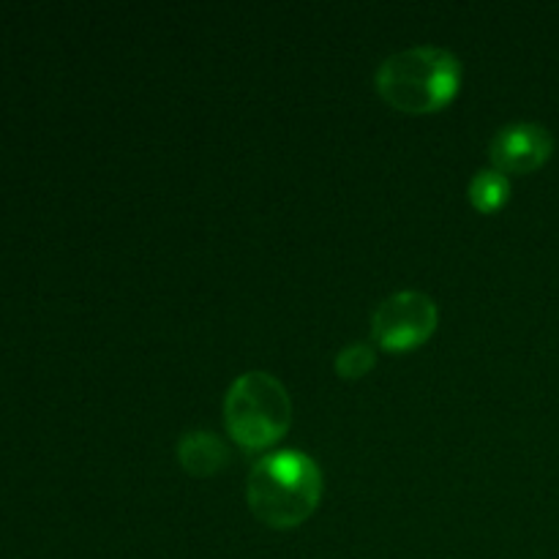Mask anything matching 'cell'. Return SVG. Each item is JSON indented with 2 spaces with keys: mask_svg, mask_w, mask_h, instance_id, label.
Here are the masks:
<instances>
[{
  "mask_svg": "<svg viewBox=\"0 0 559 559\" xmlns=\"http://www.w3.org/2000/svg\"><path fill=\"white\" fill-rule=\"evenodd\" d=\"M224 424L243 451H265L276 445L293 424L287 388L267 371L238 377L224 399Z\"/></svg>",
  "mask_w": 559,
  "mask_h": 559,
  "instance_id": "cell-3",
  "label": "cell"
},
{
  "mask_svg": "<svg viewBox=\"0 0 559 559\" xmlns=\"http://www.w3.org/2000/svg\"><path fill=\"white\" fill-rule=\"evenodd\" d=\"M382 102L407 115L448 107L462 87V60L440 47H413L382 60L374 74Z\"/></svg>",
  "mask_w": 559,
  "mask_h": 559,
  "instance_id": "cell-2",
  "label": "cell"
},
{
  "mask_svg": "<svg viewBox=\"0 0 559 559\" xmlns=\"http://www.w3.org/2000/svg\"><path fill=\"white\" fill-rule=\"evenodd\" d=\"M555 151V140L538 123H511L495 134L489 145V156L500 173L527 175L549 162Z\"/></svg>",
  "mask_w": 559,
  "mask_h": 559,
  "instance_id": "cell-5",
  "label": "cell"
},
{
  "mask_svg": "<svg viewBox=\"0 0 559 559\" xmlns=\"http://www.w3.org/2000/svg\"><path fill=\"white\" fill-rule=\"evenodd\" d=\"M511 197V183H508L506 173L500 169H480L473 180H469V202L475 211L495 213Z\"/></svg>",
  "mask_w": 559,
  "mask_h": 559,
  "instance_id": "cell-7",
  "label": "cell"
},
{
  "mask_svg": "<svg viewBox=\"0 0 559 559\" xmlns=\"http://www.w3.org/2000/svg\"><path fill=\"white\" fill-rule=\"evenodd\" d=\"M377 364V353L369 344H349L336 355V374L342 380H360Z\"/></svg>",
  "mask_w": 559,
  "mask_h": 559,
  "instance_id": "cell-8",
  "label": "cell"
},
{
  "mask_svg": "<svg viewBox=\"0 0 559 559\" xmlns=\"http://www.w3.org/2000/svg\"><path fill=\"white\" fill-rule=\"evenodd\" d=\"M322 489L325 480L314 459L300 451H278L251 467L246 502L265 527L295 530L317 511Z\"/></svg>",
  "mask_w": 559,
  "mask_h": 559,
  "instance_id": "cell-1",
  "label": "cell"
},
{
  "mask_svg": "<svg viewBox=\"0 0 559 559\" xmlns=\"http://www.w3.org/2000/svg\"><path fill=\"white\" fill-rule=\"evenodd\" d=\"M440 322L437 304L424 293L404 289L377 306L371 317V336L388 353H409L429 342Z\"/></svg>",
  "mask_w": 559,
  "mask_h": 559,
  "instance_id": "cell-4",
  "label": "cell"
},
{
  "mask_svg": "<svg viewBox=\"0 0 559 559\" xmlns=\"http://www.w3.org/2000/svg\"><path fill=\"white\" fill-rule=\"evenodd\" d=\"M178 462L194 478H213L229 464V448L211 431H191L178 442Z\"/></svg>",
  "mask_w": 559,
  "mask_h": 559,
  "instance_id": "cell-6",
  "label": "cell"
}]
</instances>
